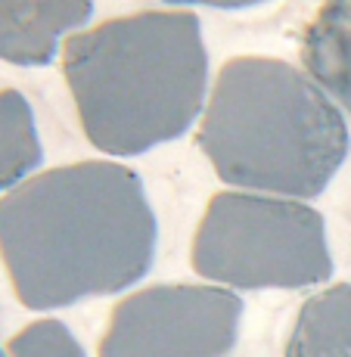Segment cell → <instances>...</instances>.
Instances as JSON below:
<instances>
[{"label":"cell","instance_id":"6da1fadb","mask_svg":"<svg viewBox=\"0 0 351 357\" xmlns=\"http://www.w3.org/2000/svg\"><path fill=\"white\" fill-rule=\"evenodd\" d=\"M153 205L125 165L81 162L29 177L0 199V258L31 311L140 283L156 258Z\"/></svg>","mask_w":351,"mask_h":357},{"label":"cell","instance_id":"3957f363","mask_svg":"<svg viewBox=\"0 0 351 357\" xmlns=\"http://www.w3.org/2000/svg\"><path fill=\"white\" fill-rule=\"evenodd\" d=\"M199 146L230 187L311 199L345 162L348 128L311 75L283 59L239 56L211 87Z\"/></svg>","mask_w":351,"mask_h":357},{"label":"cell","instance_id":"5b68a950","mask_svg":"<svg viewBox=\"0 0 351 357\" xmlns=\"http://www.w3.org/2000/svg\"><path fill=\"white\" fill-rule=\"evenodd\" d=\"M243 298L224 286H149L112 307L100 357H227Z\"/></svg>","mask_w":351,"mask_h":357},{"label":"cell","instance_id":"ba28073f","mask_svg":"<svg viewBox=\"0 0 351 357\" xmlns=\"http://www.w3.org/2000/svg\"><path fill=\"white\" fill-rule=\"evenodd\" d=\"M286 357H351V283L329 286L301 305Z\"/></svg>","mask_w":351,"mask_h":357},{"label":"cell","instance_id":"7a4b0ae2","mask_svg":"<svg viewBox=\"0 0 351 357\" xmlns=\"http://www.w3.org/2000/svg\"><path fill=\"white\" fill-rule=\"evenodd\" d=\"M63 72L87 140L109 155H140L196 121L209 53L196 16L137 13L72 34Z\"/></svg>","mask_w":351,"mask_h":357},{"label":"cell","instance_id":"277c9868","mask_svg":"<svg viewBox=\"0 0 351 357\" xmlns=\"http://www.w3.org/2000/svg\"><path fill=\"white\" fill-rule=\"evenodd\" d=\"M199 277L233 289H301L333 273L327 224L301 199L218 193L193 239Z\"/></svg>","mask_w":351,"mask_h":357},{"label":"cell","instance_id":"52a82bcc","mask_svg":"<svg viewBox=\"0 0 351 357\" xmlns=\"http://www.w3.org/2000/svg\"><path fill=\"white\" fill-rule=\"evenodd\" d=\"M308 75L351 115V0H327L305 31Z\"/></svg>","mask_w":351,"mask_h":357},{"label":"cell","instance_id":"9c48e42d","mask_svg":"<svg viewBox=\"0 0 351 357\" xmlns=\"http://www.w3.org/2000/svg\"><path fill=\"white\" fill-rule=\"evenodd\" d=\"M40 155L29 100L19 91H0V193L25 183L40 165Z\"/></svg>","mask_w":351,"mask_h":357},{"label":"cell","instance_id":"7c38bea8","mask_svg":"<svg viewBox=\"0 0 351 357\" xmlns=\"http://www.w3.org/2000/svg\"><path fill=\"white\" fill-rule=\"evenodd\" d=\"M0 357H10V354H6V351H3V348H0Z\"/></svg>","mask_w":351,"mask_h":357},{"label":"cell","instance_id":"8992f818","mask_svg":"<svg viewBox=\"0 0 351 357\" xmlns=\"http://www.w3.org/2000/svg\"><path fill=\"white\" fill-rule=\"evenodd\" d=\"M94 16V0H0V59L47 66L66 34Z\"/></svg>","mask_w":351,"mask_h":357},{"label":"cell","instance_id":"8fae6325","mask_svg":"<svg viewBox=\"0 0 351 357\" xmlns=\"http://www.w3.org/2000/svg\"><path fill=\"white\" fill-rule=\"evenodd\" d=\"M165 3H199V6H221V10H243V6H255L264 0H165Z\"/></svg>","mask_w":351,"mask_h":357},{"label":"cell","instance_id":"30bf717a","mask_svg":"<svg viewBox=\"0 0 351 357\" xmlns=\"http://www.w3.org/2000/svg\"><path fill=\"white\" fill-rule=\"evenodd\" d=\"M10 357H87L63 320H34L10 339Z\"/></svg>","mask_w":351,"mask_h":357}]
</instances>
